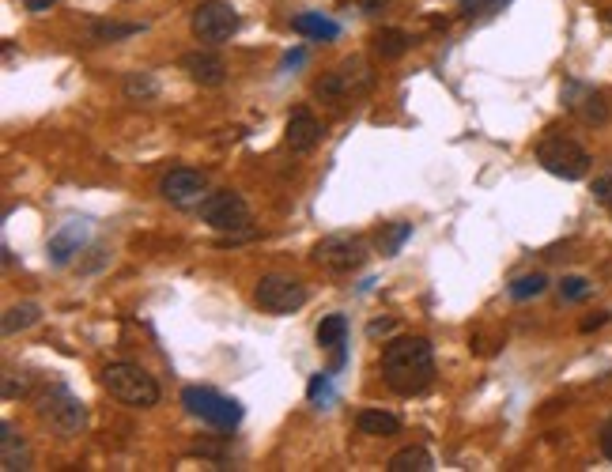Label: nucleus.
Returning <instances> with one entry per match:
<instances>
[{"label": "nucleus", "mask_w": 612, "mask_h": 472, "mask_svg": "<svg viewBox=\"0 0 612 472\" xmlns=\"http://www.w3.org/2000/svg\"><path fill=\"white\" fill-rule=\"evenodd\" d=\"M0 469L4 472L31 469V450H27V442H23V435L12 423L0 427Z\"/></svg>", "instance_id": "15"}, {"label": "nucleus", "mask_w": 612, "mask_h": 472, "mask_svg": "<svg viewBox=\"0 0 612 472\" xmlns=\"http://www.w3.org/2000/svg\"><path fill=\"white\" fill-rule=\"evenodd\" d=\"M27 393V378H19L16 374H4V401H12V397H23Z\"/></svg>", "instance_id": "31"}, {"label": "nucleus", "mask_w": 612, "mask_h": 472, "mask_svg": "<svg viewBox=\"0 0 612 472\" xmlns=\"http://www.w3.org/2000/svg\"><path fill=\"white\" fill-rule=\"evenodd\" d=\"M182 72L201 87H220L223 80H227V65H223L220 53H212V50L186 53V57H182Z\"/></svg>", "instance_id": "14"}, {"label": "nucleus", "mask_w": 612, "mask_h": 472, "mask_svg": "<svg viewBox=\"0 0 612 472\" xmlns=\"http://www.w3.org/2000/svg\"><path fill=\"white\" fill-rule=\"evenodd\" d=\"M291 31L303 34V38H318V42H333L340 34V23L325 19L322 12H303V16L291 19Z\"/></svg>", "instance_id": "19"}, {"label": "nucleus", "mask_w": 612, "mask_h": 472, "mask_svg": "<svg viewBox=\"0 0 612 472\" xmlns=\"http://www.w3.org/2000/svg\"><path fill=\"white\" fill-rule=\"evenodd\" d=\"M601 454H605V457L612 461V420L605 423V427H601Z\"/></svg>", "instance_id": "33"}, {"label": "nucleus", "mask_w": 612, "mask_h": 472, "mask_svg": "<svg viewBox=\"0 0 612 472\" xmlns=\"http://www.w3.org/2000/svg\"><path fill=\"white\" fill-rule=\"evenodd\" d=\"M84 223H68L65 231H57V235L50 238V257L53 265H68L72 261V253H80V246H84Z\"/></svg>", "instance_id": "18"}, {"label": "nucleus", "mask_w": 612, "mask_h": 472, "mask_svg": "<svg viewBox=\"0 0 612 472\" xmlns=\"http://www.w3.org/2000/svg\"><path fill=\"white\" fill-rule=\"evenodd\" d=\"M306 61V53L303 50H295V53H288V57H284V68H299Z\"/></svg>", "instance_id": "37"}, {"label": "nucleus", "mask_w": 612, "mask_h": 472, "mask_svg": "<svg viewBox=\"0 0 612 472\" xmlns=\"http://www.w3.org/2000/svg\"><path fill=\"white\" fill-rule=\"evenodd\" d=\"M390 0H359V8H363V16H374V12H382Z\"/></svg>", "instance_id": "34"}, {"label": "nucleus", "mask_w": 612, "mask_h": 472, "mask_svg": "<svg viewBox=\"0 0 612 472\" xmlns=\"http://www.w3.org/2000/svg\"><path fill=\"white\" fill-rule=\"evenodd\" d=\"M238 12L227 4V0H201L189 16V31L197 42H208V46H223L238 34Z\"/></svg>", "instance_id": "7"}, {"label": "nucleus", "mask_w": 612, "mask_h": 472, "mask_svg": "<svg viewBox=\"0 0 612 472\" xmlns=\"http://www.w3.org/2000/svg\"><path fill=\"white\" fill-rule=\"evenodd\" d=\"M27 4V12H50L57 0H23Z\"/></svg>", "instance_id": "35"}, {"label": "nucleus", "mask_w": 612, "mask_h": 472, "mask_svg": "<svg viewBox=\"0 0 612 472\" xmlns=\"http://www.w3.org/2000/svg\"><path fill=\"white\" fill-rule=\"evenodd\" d=\"M329 401H333V389H329V374H314V378H310V405L329 408Z\"/></svg>", "instance_id": "29"}, {"label": "nucleus", "mask_w": 612, "mask_h": 472, "mask_svg": "<svg viewBox=\"0 0 612 472\" xmlns=\"http://www.w3.org/2000/svg\"><path fill=\"white\" fill-rule=\"evenodd\" d=\"M382 382L401 393L416 397L435 382V348L427 337H397L382 352Z\"/></svg>", "instance_id": "1"}, {"label": "nucleus", "mask_w": 612, "mask_h": 472, "mask_svg": "<svg viewBox=\"0 0 612 472\" xmlns=\"http://www.w3.org/2000/svg\"><path fill=\"white\" fill-rule=\"evenodd\" d=\"M106 393L125 408H155L159 405V382L140 363H110L102 371Z\"/></svg>", "instance_id": "2"}, {"label": "nucleus", "mask_w": 612, "mask_h": 472, "mask_svg": "<svg viewBox=\"0 0 612 472\" xmlns=\"http://www.w3.org/2000/svg\"><path fill=\"white\" fill-rule=\"evenodd\" d=\"M510 0H465L461 4V16L465 19H488L495 16V12H503Z\"/></svg>", "instance_id": "27"}, {"label": "nucleus", "mask_w": 612, "mask_h": 472, "mask_svg": "<svg viewBox=\"0 0 612 472\" xmlns=\"http://www.w3.org/2000/svg\"><path fill=\"white\" fill-rule=\"evenodd\" d=\"M563 102H567L586 125H605V121H609V102H605L601 91H590V87H582V84H567L563 87Z\"/></svg>", "instance_id": "12"}, {"label": "nucleus", "mask_w": 612, "mask_h": 472, "mask_svg": "<svg viewBox=\"0 0 612 472\" xmlns=\"http://www.w3.org/2000/svg\"><path fill=\"white\" fill-rule=\"evenodd\" d=\"M390 329H393V321L382 318V321H371V329H367V333H371V337H378V333H390Z\"/></svg>", "instance_id": "36"}, {"label": "nucleus", "mask_w": 612, "mask_h": 472, "mask_svg": "<svg viewBox=\"0 0 612 472\" xmlns=\"http://www.w3.org/2000/svg\"><path fill=\"white\" fill-rule=\"evenodd\" d=\"M38 416L50 423L53 431L61 435H76L87 420V408L80 397H72L65 386H50L42 397H38Z\"/></svg>", "instance_id": "9"}, {"label": "nucleus", "mask_w": 612, "mask_h": 472, "mask_svg": "<svg viewBox=\"0 0 612 472\" xmlns=\"http://www.w3.org/2000/svg\"><path fill=\"white\" fill-rule=\"evenodd\" d=\"M284 140H288L291 152H314L322 144V121L314 118L310 110H291L288 125H284Z\"/></svg>", "instance_id": "13"}, {"label": "nucleus", "mask_w": 612, "mask_h": 472, "mask_svg": "<svg viewBox=\"0 0 612 472\" xmlns=\"http://www.w3.org/2000/svg\"><path fill=\"white\" fill-rule=\"evenodd\" d=\"M159 193H163V201H170L174 208H193V204H201L204 197H208V178H204L201 170L174 167L163 174Z\"/></svg>", "instance_id": "11"}, {"label": "nucleus", "mask_w": 612, "mask_h": 472, "mask_svg": "<svg viewBox=\"0 0 612 472\" xmlns=\"http://www.w3.org/2000/svg\"><path fill=\"white\" fill-rule=\"evenodd\" d=\"M371 87H374V68L367 65L363 57H348V61H340L337 68H329L322 80L314 84V95H318V99L344 102V99L367 95Z\"/></svg>", "instance_id": "5"}, {"label": "nucleus", "mask_w": 612, "mask_h": 472, "mask_svg": "<svg viewBox=\"0 0 612 472\" xmlns=\"http://www.w3.org/2000/svg\"><path fill=\"white\" fill-rule=\"evenodd\" d=\"M144 31V23H114V19H95L87 34L95 38V42H121V38H133V34Z\"/></svg>", "instance_id": "22"}, {"label": "nucleus", "mask_w": 612, "mask_h": 472, "mask_svg": "<svg viewBox=\"0 0 612 472\" xmlns=\"http://www.w3.org/2000/svg\"><path fill=\"white\" fill-rule=\"evenodd\" d=\"M310 257H314V265H322L329 272H356L367 261V242L352 235H329L314 246Z\"/></svg>", "instance_id": "10"}, {"label": "nucleus", "mask_w": 612, "mask_h": 472, "mask_svg": "<svg viewBox=\"0 0 612 472\" xmlns=\"http://www.w3.org/2000/svg\"><path fill=\"white\" fill-rule=\"evenodd\" d=\"M121 91H125V99H133V102H152L155 95H159V84H155L152 72H129L125 84H121Z\"/></svg>", "instance_id": "24"}, {"label": "nucleus", "mask_w": 612, "mask_h": 472, "mask_svg": "<svg viewBox=\"0 0 612 472\" xmlns=\"http://www.w3.org/2000/svg\"><path fill=\"white\" fill-rule=\"evenodd\" d=\"M605 19H609V23H612V8H609V12H605Z\"/></svg>", "instance_id": "38"}, {"label": "nucleus", "mask_w": 612, "mask_h": 472, "mask_svg": "<svg viewBox=\"0 0 612 472\" xmlns=\"http://www.w3.org/2000/svg\"><path fill=\"white\" fill-rule=\"evenodd\" d=\"M594 201L612 208V174H605V178H597L594 182Z\"/></svg>", "instance_id": "30"}, {"label": "nucleus", "mask_w": 612, "mask_h": 472, "mask_svg": "<svg viewBox=\"0 0 612 472\" xmlns=\"http://www.w3.org/2000/svg\"><path fill=\"white\" fill-rule=\"evenodd\" d=\"M197 208H201V220L212 231L231 235V242L250 235V204L242 201V193H235V189H216Z\"/></svg>", "instance_id": "3"}, {"label": "nucleus", "mask_w": 612, "mask_h": 472, "mask_svg": "<svg viewBox=\"0 0 612 472\" xmlns=\"http://www.w3.org/2000/svg\"><path fill=\"white\" fill-rule=\"evenodd\" d=\"M318 344L329 348V352H340L344 348V340H348V318L344 314H329V318L318 321Z\"/></svg>", "instance_id": "21"}, {"label": "nucleus", "mask_w": 612, "mask_h": 472, "mask_svg": "<svg viewBox=\"0 0 612 472\" xmlns=\"http://www.w3.org/2000/svg\"><path fill=\"white\" fill-rule=\"evenodd\" d=\"M182 405H186L189 416H197L208 427H220V431H231L242 423V405L235 397H223L208 386H186L182 389Z\"/></svg>", "instance_id": "6"}, {"label": "nucleus", "mask_w": 612, "mask_h": 472, "mask_svg": "<svg viewBox=\"0 0 612 472\" xmlns=\"http://www.w3.org/2000/svg\"><path fill=\"white\" fill-rule=\"evenodd\" d=\"M371 46L382 61H401V57L412 50V38H408L401 27H382V31H374Z\"/></svg>", "instance_id": "17"}, {"label": "nucleus", "mask_w": 612, "mask_h": 472, "mask_svg": "<svg viewBox=\"0 0 612 472\" xmlns=\"http://www.w3.org/2000/svg\"><path fill=\"white\" fill-rule=\"evenodd\" d=\"M412 235V223H393L386 235H378V246H382V257H393V253L405 246V238Z\"/></svg>", "instance_id": "26"}, {"label": "nucleus", "mask_w": 612, "mask_h": 472, "mask_svg": "<svg viewBox=\"0 0 612 472\" xmlns=\"http://www.w3.org/2000/svg\"><path fill=\"white\" fill-rule=\"evenodd\" d=\"M386 469L390 472H431L435 469V461H431V454H427L424 446H405V450H397V454L390 457Z\"/></svg>", "instance_id": "20"}, {"label": "nucleus", "mask_w": 612, "mask_h": 472, "mask_svg": "<svg viewBox=\"0 0 612 472\" xmlns=\"http://www.w3.org/2000/svg\"><path fill=\"white\" fill-rule=\"evenodd\" d=\"M612 314L609 310H601V314H594V318H586L582 321V333H594V329H601V325H609Z\"/></svg>", "instance_id": "32"}, {"label": "nucleus", "mask_w": 612, "mask_h": 472, "mask_svg": "<svg viewBox=\"0 0 612 472\" xmlns=\"http://www.w3.org/2000/svg\"><path fill=\"white\" fill-rule=\"evenodd\" d=\"M609 212H612V208H609Z\"/></svg>", "instance_id": "39"}, {"label": "nucleus", "mask_w": 612, "mask_h": 472, "mask_svg": "<svg viewBox=\"0 0 612 472\" xmlns=\"http://www.w3.org/2000/svg\"><path fill=\"white\" fill-rule=\"evenodd\" d=\"M356 427H359V435H371V439H393V435H401V420L390 416V412H382V408L359 412Z\"/></svg>", "instance_id": "16"}, {"label": "nucleus", "mask_w": 612, "mask_h": 472, "mask_svg": "<svg viewBox=\"0 0 612 472\" xmlns=\"http://www.w3.org/2000/svg\"><path fill=\"white\" fill-rule=\"evenodd\" d=\"M38 318H42V310H38L34 303L8 306V310H4V337H16V333H23V329H31Z\"/></svg>", "instance_id": "23"}, {"label": "nucleus", "mask_w": 612, "mask_h": 472, "mask_svg": "<svg viewBox=\"0 0 612 472\" xmlns=\"http://www.w3.org/2000/svg\"><path fill=\"white\" fill-rule=\"evenodd\" d=\"M507 291H510V299H518V303L537 299V295H544V291H548V276H544V272H526V276H518Z\"/></svg>", "instance_id": "25"}, {"label": "nucleus", "mask_w": 612, "mask_h": 472, "mask_svg": "<svg viewBox=\"0 0 612 472\" xmlns=\"http://www.w3.org/2000/svg\"><path fill=\"white\" fill-rule=\"evenodd\" d=\"M590 291H594V287H590V280H582V276H563L560 280V295L567 303H582Z\"/></svg>", "instance_id": "28"}, {"label": "nucleus", "mask_w": 612, "mask_h": 472, "mask_svg": "<svg viewBox=\"0 0 612 472\" xmlns=\"http://www.w3.org/2000/svg\"><path fill=\"white\" fill-rule=\"evenodd\" d=\"M254 303L261 306L265 314L284 318V314H295V310H303V306H306V287H303V280H295V276L269 272V276H261V280H257Z\"/></svg>", "instance_id": "8"}, {"label": "nucleus", "mask_w": 612, "mask_h": 472, "mask_svg": "<svg viewBox=\"0 0 612 472\" xmlns=\"http://www.w3.org/2000/svg\"><path fill=\"white\" fill-rule=\"evenodd\" d=\"M537 163H541L548 174H556L563 182H578V178H586V170H590V152L571 140V136H544L541 144H537Z\"/></svg>", "instance_id": "4"}]
</instances>
